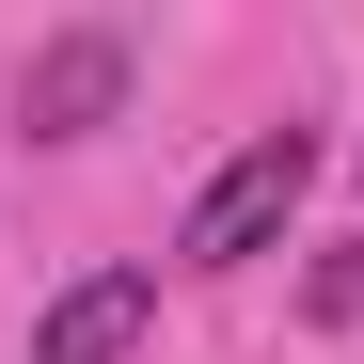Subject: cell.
<instances>
[{
  "label": "cell",
  "mask_w": 364,
  "mask_h": 364,
  "mask_svg": "<svg viewBox=\"0 0 364 364\" xmlns=\"http://www.w3.org/2000/svg\"><path fill=\"white\" fill-rule=\"evenodd\" d=\"M301 191H317V127H254L206 191H191V222H174V254L191 269H254L269 237L301 222Z\"/></svg>",
  "instance_id": "1"
},
{
  "label": "cell",
  "mask_w": 364,
  "mask_h": 364,
  "mask_svg": "<svg viewBox=\"0 0 364 364\" xmlns=\"http://www.w3.org/2000/svg\"><path fill=\"white\" fill-rule=\"evenodd\" d=\"M111 111H127V32H48L32 80H16V127L32 143H95Z\"/></svg>",
  "instance_id": "2"
},
{
  "label": "cell",
  "mask_w": 364,
  "mask_h": 364,
  "mask_svg": "<svg viewBox=\"0 0 364 364\" xmlns=\"http://www.w3.org/2000/svg\"><path fill=\"white\" fill-rule=\"evenodd\" d=\"M143 333H159V269H80L32 317V364H127Z\"/></svg>",
  "instance_id": "3"
},
{
  "label": "cell",
  "mask_w": 364,
  "mask_h": 364,
  "mask_svg": "<svg viewBox=\"0 0 364 364\" xmlns=\"http://www.w3.org/2000/svg\"><path fill=\"white\" fill-rule=\"evenodd\" d=\"M301 317H317V333H348V317H364V237H333V254H317V285H301Z\"/></svg>",
  "instance_id": "4"
}]
</instances>
